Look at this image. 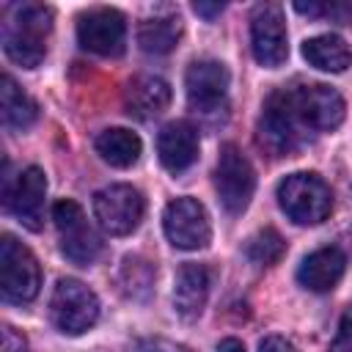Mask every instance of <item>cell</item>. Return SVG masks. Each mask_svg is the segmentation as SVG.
I'll return each instance as SVG.
<instances>
[{
  "label": "cell",
  "mask_w": 352,
  "mask_h": 352,
  "mask_svg": "<svg viewBox=\"0 0 352 352\" xmlns=\"http://www.w3.org/2000/svg\"><path fill=\"white\" fill-rule=\"evenodd\" d=\"M50 30H52V8L41 3L16 6L3 25V50L16 66L36 69L47 55Z\"/></svg>",
  "instance_id": "cell-1"
},
{
  "label": "cell",
  "mask_w": 352,
  "mask_h": 352,
  "mask_svg": "<svg viewBox=\"0 0 352 352\" xmlns=\"http://www.w3.org/2000/svg\"><path fill=\"white\" fill-rule=\"evenodd\" d=\"M278 206L297 226H316L333 209V192L316 173H292L278 184Z\"/></svg>",
  "instance_id": "cell-2"
},
{
  "label": "cell",
  "mask_w": 352,
  "mask_h": 352,
  "mask_svg": "<svg viewBox=\"0 0 352 352\" xmlns=\"http://www.w3.org/2000/svg\"><path fill=\"white\" fill-rule=\"evenodd\" d=\"M286 104L294 113L302 132H330L344 121V99L336 88L322 82L283 88Z\"/></svg>",
  "instance_id": "cell-3"
},
{
  "label": "cell",
  "mask_w": 352,
  "mask_h": 352,
  "mask_svg": "<svg viewBox=\"0 0 352 352\" xmlns=\"http://www.w3.org/2000/svg\"><path fill=\"white\" fill-rule=\"evenodd\" d=\"M52 220L58 228V242H60V253L80 267H88L99 258L102 253V239L94 231V226L85 220V212L80 209L77 201L72 198H60L52 204Z\"/></svg>",
  "instance_id": "cell-4"
},
{
  "label": "cell",
  "mask_w": 352,
  "mask_h": 352,
  "mask_svg": "<svg viewBox=\"0 0 352 352\" xmlns=\"http://www.w3.org/2000/svg\"><path fill=\"white\" fill-rule=\"evenodd\" d=\"M41 270L36 256L16 242L11 234H3L0 242V292L8 302H30L38 294Z\"/></svg>",
  "instance_id": "cell-5"
},
{
  "label": "cell",
  "mask_w": 352,
  "mask_h": 352,
  "mask_svg": "<svg viewBox=\"0 0 352 352\" xmlns=\"http://www.w3.org/2000/svg\"><path fill=\"white\" fill-rule=\"evenodd\" d=\"M50 319L60 333L80 336L99 319V300L82 280L60 278L50 297Z\"/></svg>",
  "instance_id": "cell-6"
},
{
  "label": "cell",
  "mask_w": 352,
  "mask_h": 352,
  "mask_svg": "<svg viewBox=\"0 0 352 352\" xmlns=\"http://www.w3.org/2000/svg\"><path fill=\"white\" fill-rule=\"evenodd\" d=\"M214 190L228 214L245 212L253 198V190H256L253 165L234 143L220 146V157H217V168H214Z\"/></svg>",
  "instance_id": "cell-7"
},
{
  "label": "cell",
  "mask_w": 352,
  "mask_h": 352,
  "mask_svg": "<svg viewBox=\"0 0 352 352\" xmlns=\"http://www.w3.org/2000/svg\"><path fill=\"white\" fill-rule=\"evenodd\" d=\"M94 214L104 234L126 236L143 220V195L129 184H110L94 195Z\"/></svg>",
  "instance_id": "cell-8"
},
{
  "label": "cell",
  "mask_w": 352,
  "mask_h": 352,
  "mask_svg": "<svg viewBox=\"0 0 352 352\" xmlns=\"http://www.w3.org/2000/svg\"><path fill=\"white\" fill-rule=\"evenodd\" d=\"M162 228H165L168 242L173 248H179V250H201L212 239L209 214H206L204 204H198L190 195L176 198V201H170L165 206V212H162Z\"/></svg>",
  "instance_id": "cell-9"
},
{
  "label": "cell",
  "mask_w": 352,
  "mask_h": 352,
  "mask_svg": "<svg viewBox=\"0 0 352 352\" xmlns=\"http://www.w3.org/2000/svg\"><path fill=\"white\" fill-rule=\"evenodd\" d=\"M302 135H305V132H302V126L297 124L294 113L289 110L283 91H275V94L267 99L264 113H261V118H258V132H256L258 146H261L270 157H286V154H292V151L300 146Z\"/></svg>",
  "instance_id": "cell-10"
},
{
  "label": "cell",
  "mask_w": 352,
  "mask_h": 352,
  "mask_svg": "<svg viewBox=\"0 0 352 352\" xmlns=\"http://www.w3.org/2000/svg\"><path fill=\"white\" fill-rule=\"evenodd\" d=\"M77 41L82 50L118 58L126 47V22L116 8H91L77 19Z\"/></svg>",
  "instance_id": "cell-11"
},
{
  "label": "cell",
  "mask_w": 352,
  "mask_h": 352,
  "mask_svg": "<svg viewBox=\"0 0 352 352\" xmlns=\"http://www.w3.org/2000/svg\"><path fill=\"white\" fill-rule=\"evenodd\" d=\"M44 198H47V176L36 165L19 170V176L14 182H6L3 190L6 209L30 231H38L44 226Z\"/></svg>",
  "instance_id": "cell-12"
},
{
  "label": "cell",
  "mask_w": 352,
  "mask_h": 352,
  "mask_svg": "<svg viewBox=\"0 0 352 352\" xmlns=\"http://www.w3.org/2000/svg\"><path fill=\"white\" fill-rule=\"evenodd\" d=\"M250 47H253V58L267 69H278L286 60L289 41H286L283 14H280L278 6L264 3L253 11V16H250Z\"/></svg>",
  "instance_id": "cell-13"
},
{
  "label": "cell",
  "mask_w": 352,
  "mask_h": 352,
  "mask_svg": "<svg viewBox=\"0 0 352 352\" xmlns=\"http://www.w3.org/2000/svg\"><path fill=\"white\" fill-rule=\"evenodd\" d=\"M228 80H231L228 69L220 60H212V58L192 60L184 74V91H187L190 107L198 113L217 110L228 94Z\"/></svg>",
  "instance_id": "cell-14"
},
{
  "label": "cell",
  "mask_w": 352,
  "mask_h": 352,
  "mask_svg": "<svg viewBox=\"0 0 352 352\" xmlns=\"http://www.w3.org/2000/svg\"><path fill=\"white\" fill-rule=\"evenodd\" d=\"M157 154L160 162L170 173L187 170L198 160V132L187 121H170L157 135Z\"/></svg>",
  "instance_id": "cell-15"
},
{
  "label": "cell",
  "mask_w": 352,
  "mask_h": 352,
  "mask_svg": "<svg viewBox=\"0 0 352 352\" xmlns=\"http://www.w3.org/2000/svg\"><path fill=\"white\" fill-rule=\"evenodd\" d=\"M170 104V85L154 74H138L124 88V107L135 118H154Z\"/></svg>",
  "instance_id": "cell-16"
},
{
  "label": "cell",
  "mask_w": 352,
  "mask_h": 352,
  "mask_svg": "<svg viewBox=\"0 0 352 352\" xmlns=\"http://www.w3.org/2000/svg\"><path fill=\"white\" fill-rule=\"evenodd\" d=\"M209 297V270L204 264H184L176 272L173 283V308L184 322L201 316Z\"/></svg>",
  "instance_id": "cell-17"
},
{
  "label": "cell",
  "mask_w": 352,
  "mask_h": 352,
  "mask_svg": "<svg viewBox=\"0 0 352 352\" xmlns=\"http://www.w3.org/2000/svg\"><path fill=\"white\" fill-rule=\"evenodd\" d=\"M344 267H346L344 253L336 245H327L302 258V264L297 270V280L311 292H330L341 280Z\"/></svg>",
  "instance_id": "cell-18"
},
{
  "label": "cell",
  "mask_w": 352,
  "mask_h": 352,
  "mask_svg": "<svg viewBox=\"0 0 352 352\" xmlns=\"http://www.w3.org/2000/svg\"><path fill=\"white\" fill-rule=\"evenodd\" d=\"M302 58L319 72L338 74L352 63V50L346 47V41L341 36L324 33V36H314V38L302 41Z\"/></svg>",
  "instance_id": "cell-19"
},
{
  "label": "cell",
  "mask_w": 352,
  "mask_h": 352,
  "mask_svg": "<svg viewBox=\"0 0 352 352\" xmlns=\"http://www.w3.org/2000/svg\"><path fill=\"white\" fill-rule=\"evenodd\" d=\"M94 148H96V154L107 165H113V168H129V165L138 162L143 143H140V138L132 129L113 126V129H104V132L96 135Z\"/></svg>",
  "instance_id": "cell-20"
},
{
  "label": "cell",
  "mask_w": 352,
  "mask_h": 352,
  "mask_svg": "<svg viewBox=\"0 0 352 352\" xmlns=\"http://www.w3.org/2000/svg\"><path fill=\"white\" fill-rule=\"evenodd\" d=\"M0 107H3V121L11 129H28L38 118L36 102L8 74L0 80Z\"/></svg>",
  "instance_id": "cell-21"
},
{
  "label": "cell",
  "mask_w": 352,
  "mask_h": 352,
  "mask_svg": "<svg viewBox=\"0 0 352 352\" xmlns=\"http://www.w3.org/2000/svg\"><path fill=\"white\" fill-rule=\"evenodd\" d=\"M182 36V22L179 16H154L143 19L138 28V44L148 55H165L176 47Z\"/></svg>",
  "instance_id": "cell-22"
},
{
  "label": "cell",
  "mask_w": 352,
  "mask_h": 352,
  "mask_svg": "<svg viewBox=\"0 0 352 352\" xmlns=\"http://www.w3.org/2000/svg\"><path fill=\"white\" fill-rule=\"evenodd\" d=\"M118 283L121 289L132 297V300H143L148 297L151 286H154V267L151 261L140 258V256H126L118 272Z\"/></svg>",
  "instance_id": "cell-23"
},
{
  "label": "cell",
  "mask_w": 352,
  "mask_h": 352,
  "mask_svg": "<svg viewBox=\"0 0 352 352\" xmlns=\"http://www.w3.org/2000/svg\"><path fill=\"white\" fill-rule=\"evenodd\" d=\"M283 250H286V242H283V236H280L275 228H261V231H256V234L248 239V245H245V256H248L253 264H258V267L275 264V261L283 256Z\"/></svg>",
  "instance_id": "cell-24"
},
{
  "label": "cell",
  "mask_w": 352,
  "mask_h": 352,
  "mask_svg": "<svg viewBox=\"0 0 352 352\" xmlns=\"http://www.w3.org/2000/svg\"><path fill=\"white\" fill-rule=\"evenodd\" d=\"M294 11L316 19H330L336 25L352 22V6L349 3H294Z\"/></svg>",
  "instance_id": "cell-25"
},
{
  "label": "cell",
  "mask_w": 352,
  "mask_h": 352,
  "mask_svg": "<svg viewBox=\"0 0 352 352\" xmlns=\"http://www.w3.org/2000/svg\"><path fill=\"white\" fill-rule=\"evenodd\" d=\"M330 352H352V316H344L338 324V333L330 344Z\"/></svg>",
  "instance_id": "cell-26"
},
{
  "label": "cell",
  "mask_w": 352,
  "mask_h": 352,
  "mask_svg": "<svg viewBox=\"0 0 352 352\" xmlns=\"http://www.w3.org/2000/svg\"><path fill=\"white\" fill-rule=\"evenodd\" d=\"M3 352H28V341L11 324H3Z\"/></svg>",
  "instance_id": "cell-27"
},
{
  "label": "cell",
  "mask_w": 352,
  "mask_h": 352,
  "mask_svg": "<svg viewBox=\"0 0 352 352\" xmlns=\"http://www.w3.org/2000/svg\"><path fill=\"white\" fill-rule=\"evenodd\" d=\"M258 352H297L286 338L280 336H267L261 344H258Z\"/></svg>",
  "instance_id": "cell-28"
},
{
  "label": "cell",
  "mask_w": 352,
  "mask_h": 352,
  "mask_svg": "<svg viewBox=\"0 0 352 352\" xmlns=\"http://www.w3.org/2000/svg\"><path fill=\"white\" fill-rule=\"evenodd\" d=\"M192 8H195V14H201V16L212 19V16H217V14L223 11V3H212V6H209V3H195Z\"/></svg>",
  "instance_id": "cell-29"
},
{
  "label": "cell",
  "mask_w": 352,
  "mask_h": 352,
  "mask_svg": "<svg viewBox=\"0 0 352 352\" xmlns=\"http://www.w3.org/2000/svg\"><path fill=\"white\" fill-rule=\"evenodd\" d=\"M217 352H245V346H242V341H236V338H223V341L217 344Z\"/></svg>",
  "instance_id": "cell-30"
},
{
  "label": "cell",
  "mask_w": 352,
  "mask_h": 352,
  "mask_svg": "<svg viewBox=\"0 0 352 352\" xmlns=\"http://www.w3.org/2000/svg\"><path fill=\"white\" fill-rule=\"evenodd\" d=\"M151 352H190L187 346H176V344H157Z\"/></svg>",
  "instance_id": "cell-31"
}]
</instances>
